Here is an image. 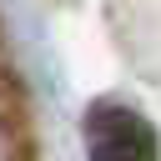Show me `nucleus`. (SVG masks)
<instances>
[{"label": "nucleus", "mask_w": 161, "mask_h": 161, "mask_svg": "<svg viewBox=\"0 0 161 161\" xmlns=\"http://www.w3.org/2000/svg\"><path fill=\"white\" fill-rule=\"evenodd\" d=\"M86 156L91 161H156L161 141L141 111L121 101H96L86 111Z\"/></svg>", "instance_id": "1"}]
</instances>
